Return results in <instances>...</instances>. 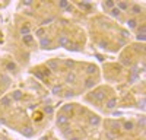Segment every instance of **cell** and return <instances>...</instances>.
<instances>
[{
  "instance_id": "cell-1",
  "label": "cell",
  "mask_w": 146,
  "mask_h": 140,
  "mask_svg": "<svg viewBox=\"0 0 146 140\" xmlns=\"http://www.w3.org/2000/svg\"><path fill=\"white\" fill-rule=\"evenodd\" d=\"M23 41H25V42H31L32 37H31V35H25V37H23Z\"/></svg>"
}]
</instances>
